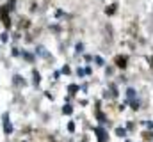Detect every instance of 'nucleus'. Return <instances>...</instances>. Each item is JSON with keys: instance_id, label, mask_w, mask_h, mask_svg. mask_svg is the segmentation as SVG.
I'll return each instance as SVG.
<instances>
[{"instance_id": "1", "label": "nucleus", "mask_w": 153, "mask_h": 142, "mask_svg": "<svg viewBox=\"0 0 153 142\" xmlns=\"http://www.w3.org/2000/svg\"><path fill=\"white\" fill-rule=\"evenodd\" d=\"M94 133L98 135V141H100V142H107V133H105V130H103V128L96 126V128H94Z\"/></svg>"}, {"instance_id": "2", "label": "nucleus", "mask_w": 153, "mask_h": 142, "mask_svg": "<svg viewBox=\"0 0 153 142\" xmlns=\"http://www.w3.org/2000/svg\"><path fill=\"white\" fill-rule=\"evenodd\" d=\"M4 132H5L7 135L13 132V124L9 123V115H7V114H4Z\"/></svg>"}, {"instance_id": "3", "label": "nucleus", "mask_w": 153, "mask_h": 142, "mask_svg": "<svg viewBox=\"0 0 153 142\" xmlns=\"http://www.w3.org/2000/svg\"><path fill=\"white\" fill-rule=\"evenodd\" d=\"M38 55H43L45 59H50V53L46 52V48H45V46H38Z\"/></svg>"}, {"instance_id": "4", "label": "nucleus", "mask_w": 153, "mask_h": 142, "mask_svg": "<svg viewBox=\"0 0 153 142\" xmlns=\"http://www.w3.org/2000/svg\"><path fill=\"white\" fill-rule=\"evenodd\" d=\"M13 82H14L16 85H20V87H23V85H25V80H23L22 76H18V75H14V76H13Z\"/></svg>"}, {"instance_id": "5", "label": "nucleus", "mask_w": 153, "mask_h": 142, "mask_svg": "<svg viewBox=\"0 0 153 142\" xmlns=\"http://www.w3.org/2000/svg\"><path fill=\"white\" fill-rule=\"evenodd\" d=\"M126 96H128L126 103H128L130 100H135V91H134V89H126Z\"/></svg>"}, {"instance_id": "6", "label": "nucleus", "mask_w": 153, "mask_h": 142, "mask_svg": "<svg viewBox=\"0 0 153 142\" xmlns=\"http://www.w3.org/2000/svg\"><path fill=\"white\" fill-rule=\"evenodd\" d=\"M71 112H73V106H71V105H64V106H62V114H66V115H70Z\"/></svg>"}, {"instance_id": "7", "label": "nucleus", "mask_w": 153, "mask_h": 142, "mask_svg": "<svg viewBox=\"0 0 153 142\" xmlns=\"http://www.w3.org/2000/svg\"><path fill=\"white\" fill-rule=\"evenodd\" d=\"M23 57H25L29 62H34V55H32V53H29V52H23Z\"/></svg>"}, {"instance_id": "8", "label": "nucleus", "mask_w": 153, "mask_h": 142, "mask_svg": "<svg viewBox=\"0 0 153 142\" xmlns=\"http://www.w3.org/2000/svg\"><path fill=\"white\" fill-rule=\"evenodd\" d=\"M141 124H143V126H148L150 130H153V123H152V121H143Z\"/></svg>"}, {"instance_id": "9", "label": "nucleus", "mask_w": 153, "mask_h": 142, "mask_svg": "<svg viewBox=\"0 0 153 142\" xmlns=\"http://www.w3.org/2000/svg\"><path fill=\"white\" fill-rule=\"evenodd\" d=\"M94 62H96V66H103V59L102 57H94Z\"/></svg>"}, {"instance_id": "10", "label": "nucleus", "mask_w": 153, "mask_h": 142, "mask_svg": "<svg viewBox=\"0 0 153 142\" xmlns=\"http://www.w3.org/2000/svg\"><path fill=\"white\" fill-rule=\"evenodd\" d=\"M116 135H117V137H125V130H123V128H117V130H116Z\"/></svg>"}, {"instance_id": "11", "label": "nucleus", "mask_w": 153, "mask_h": 142, "mask_svg": "<svg viewBox=\"0 0 153 142\" xmlns=\"http://www.w3.org/2000/svg\"><path fill=\"white\" fill-rule=\"evenodd\" d=\"M76 91H78V87H76L75 84H73V85H70V92H71V94H73V92H76Z\"/></svg>"}, {"instance_id": "12", "label": "nucleus", "mask_w": 153, "mask_h": 142, "mask_svg": "<svg viewBox=\"0 0 153 142\" xmlns=\"http://www.w3.org/2000/svg\"><path fill=\"white\" fill-rule=\"evenodd\" d=\"M62 73H64V75H70V73H71L70 66H64V68H62Z\"/></svg>"}, {"instance_id": "13", "label": "nucleus", "mask_w": 153, "mask_h": 142, "mask_svg": "<svg viewBox=\"0 0 153 142\" xmlns=\"http://www.w3.org/2000/svg\"><path fill=\"white\" fill-rule=\"evenodd\" d=\"M125 64H126V61H123V59H117V66H119V68H123Z\"/></svg>"}, {"instance_id": "14", "label": "nucleus", "mask_w": 153, "mask_h": 142, "mask_svg": "<svg viewBox=\"0 0 153 142\" xmlns=\"http://www.w3.org/2000/svg\"><path fill=\"white\" fill-rule=\"evenodd\" d=\"M76 53H78V52H82V50H84V44H82V43H78V44H76Z\"/></svg>"}, {"instance_id": "15", "label": "nucleus", "mask_w": 153, "mask_h": 142, "mask_svg": "<svg viewBox=\"0 0 153 142\" xmlns=\"http://www.w3.org/2000/svg\"><path fill=\"white\" fill-rule=\"evenodd\" d=\"M39 80H41V76H39V75H38V71H34V82L38 84Z\"/></svg>"}, {"instance_id": "16", "label": "nucleus", "mask_w": 153, "mask_h": 142, "mask_svg": "<svg viewBox=\"0 0 153 142\" xmlns=\"http://www.w3.org/2000/svg\"><path fill=\"white\" fill-rule=\"evenodd\" d=\"M68 130H70V132H75V124H73V123H70V124H68Z\"/></svg>"}, {"instance_id": "17", "label": "nucleus", "mask_w": 153, "mask_h": 142, "mask_svg": "<svg viewBox=\"0 0 153 142\" xmlns=\"http://www.w3.org/2000/svg\"><path fill=\"white\" fill-rule=\"evenodd\" d=\"M76 73H78V76H84V75H85V73H84V70H82V68H78V70H76Z\"/></svg>"}, {"instance_id": "18", "label": "nucleus", "mask_w": 153, "mask_h": 142, "mask_svg": "<svg viewBox=\"0 0 153 142\" xmlns=\"http://www.w3.org/2000/svg\"><path fill=\"white\" fill-rule=\"evenodd\" d=\"M114 9H116V5H112V7H109V9H107V14H111V13H114Z\"/></svg>"}, {"instance_id": "19", "label": "nucleus", "mask_w": 153, "mask_h": 142, "mask_svg": "<svg viewBox=\"0 0 153 142\" xmlns=\"http://www.w3.org/2000/svg\"><path fill=\"white\" fill-rule=\"evenodd\" d=\"M125 142H130V141H125Z\"/></svg>"}]
</instances>
